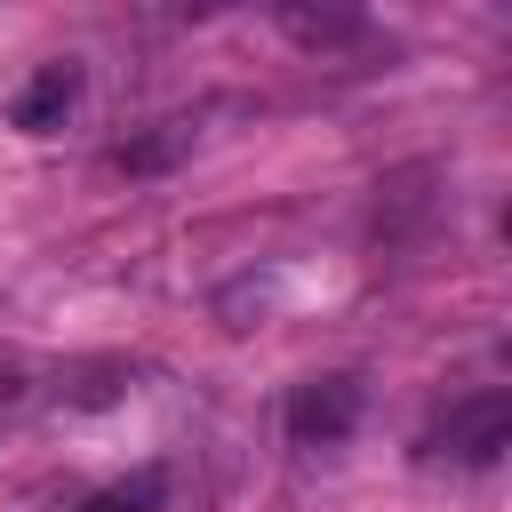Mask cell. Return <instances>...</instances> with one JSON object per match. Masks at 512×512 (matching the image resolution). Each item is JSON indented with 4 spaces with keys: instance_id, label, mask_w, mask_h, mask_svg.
Returning <instances> with one entry per match:
<instances>
[{
    "instance_id": "6",
    "label": "cell",
    "mask_w": 512,
    "mask_h": 512,
    "mask_svg": "<svg viewBox=\"0 0 512 512\" xmlns=\"http://www.w3.org/2000/svg\"><path fill=\"white\" fill-rule=\"evenodd\" d=\"M160 496H168V472H128V480H112V488H96L80 512H160Z\"/></svg>"
},
{
    "instance_id": "2",
    "label": "cell",
    "mask_w": 512,
    "mask_h": 512,
    "mask_svg": "<svg viewBox=\"0 0 512 512\" xmlns=\"http://www.w3.org/2000/svg\"><path fill=\"white\" fill-rule=\"evenodd\" d=\"M360 424V376H312L288 400V440L296 448H336Z\"/></svg>"
},
{
    "instance_id": "1",
    "label": "cell",
    "mask_w": 512,
    "mask_h": 512,
    "mask_svg": "<svg viewBox=\"0 0 512 512\" xmlns=\"http://www.w3.org/2000/svg\"><path fill=\"white\" fill-rule=\"evenodd\" d=\"M512 440V400L504 392H472V400H456L440 424H432V456H456V464H496V448Z\"/></svg>"
},
{
    "instance_id": "3",
    "label": "cell",
    "mask_w": 512,
    "mask_h": 512,
    "mask_svg": "<svg viewBox=\"0 0 512 512\" xmlns=\"http://www.w3.org/2000/svg\"><path fill=\"white\" fill-rule=\"evenodd\" d=\"M80 104V64L72 56H56V64H40L24 88H16V104H8V120L24 128V136H48V128H64V112Z\"/></svg>"
},
{
    "instance_id": "5",
    "label": "cell",
    "mask_w": 512,
    "mask_h": 512,
    "mask_svg": "<svg viewBox=\"0 0 512 512\" xmlns=\"http://www.w3.org/2000/svg\"><path fill=\"white\" fill-rule=\"evenodd\" d=\"M184 152H192V120H160V136H128V144H112V168L152 176V168H168V160H184Z\"/></svg>"
},
{
    "instance_id": "4",
    "label": "cell",
    "mask_w": 512,
    "mask_h": 512,
    "mask_svg": "<svg viewBox=\"0 0 512 512\" xmlns=\"http://www.w3.org/2000/svg\"><path fill=\"white\" fill-rule=\"evenodd\" d=\"M280 32H288L296 48H312V56H320V48L360 40V32H368V16H360V8H312V0H288V8H280Z\"/></svg>"
}]
</instances>
